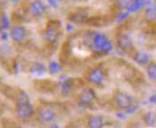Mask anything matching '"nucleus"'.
<instances>
[{"instance_id":"f257e3e1","label":"nucleus","mask_w":156,"mask_h":128,"mask_svg":"<svg viewBox=\"0 0 156 128\" xmlns=\"http://www.w3.org/2000/svg\"><path fill=\"white\" fill-rule=\"evenodd\" d=\"M115 104L117 105V107L121 109H127L128 107H130L133 105V99L130 95H128L127 93L120 92L118 93L114 99Z\"/></svg>"},{"instance_id":"f03ea898","label":"nucleus","mask_w":156,"mask_h":128,"mask_svg":"<svg viewBox=\"0 0 156 128\" xmlns=\"http://www.w3.org/2000/svg\"><path fill=\"white\" fill-rule=\"evenodd\" d=\"M16 115L20 119H28L34 114V107L30 102H21L16 105Z\"/></svg>"},{"instance_id":"7ed1b4c3","label":"nucleus","mask_w":156,"mask_h":128,"mask_svg":"<svg viewBox=\"0 0 156 128\" xmlns=\"http://www.w3.org/2000/svg\"><path fill=\"white\" fill-rule=\"evenodd\" d=\"M95 98H96V95H95V92L93 91V89L85 88L80 93L79 102L81 106H88L94 102Z\"/></svg>"},{"instance_id":"20e7f679","label":"nucleus","mask_w":156,"mask_h":128,"mask_svg":"<svg viewBox=\"0 0 156 128\" xmlns=\"http://www.w3.org/2000/svg\"><path fill=\"white\" fill-rule=\"evenodd\" d=\"M10 36L15 42H22L26 37V29L23 26H13L11 29Z\"/></svg>"},{"instance_id":"39448f33","label":"nucleus","mask_w":156,"mask_h":128,"mask_svg":"<svg viewBox=\"0 0 156 128\" xmlns=\"http://www.w3.org/2000/svg\"><path fill=\"white\" fill-rule=\"evenodd\" d=\"M56 117H57V115H56L55 111L50 108H43L39 111V114H38L39 119L45 123H53L54 120L56 119Z\"/></svg>"},{"instance_id":"423d86ee","label":"nucleus","mask_w":156,"mask_h":128,"mask_svg":"<svg viewBox=\"0 0 156 128\" xmlns=\"http://www.w3.org/2000/svg\"><path fill=\"white\" fill-rule=\"evenodd\" d=\"M87 79L88 81L93 83V84H101L103 83L104 79H105V77H104V74L101 72L100 69H93L89 72L88 74V77H87Z\"/></svg>"},{"instance_id":"0eeeda50","label":"nucleus","mask_w":156,"mask_h":128,"mask_svg":"<svg viewBox=\"0 0 156 128\" xmlns=\"http://www.w3.org/2000/svg\"><path fill=\"white\" fill-rule=\"evenodd\" d=\"M30 12L34 16H41L45 12V6L40 0H35L30 4Z\"/></svg>"},{"instance_id":"6e6552de","label":"nucleus","mask_w":156,"mask_h":128,"mask_svg":"<svg viewBox=\"0 0 156 128\" xmlns=\"http://www.w3.org/2000/svg\"><path fill=\"white\" fill-rule=\"evenodd\" d=\"M117 44L122 50L130 51L133 47V43L131 38L126 35H121L117 38Z\"/></svg>"},{"instance_id":"1a4fd4ad","label":"nucleus","mask_w":156,"mask_h":128,"mask_svg":"<svg viewBox=\"0 0 156 128\" xmlns=\"http://www.w3.org/2000/svg\"><path fill=\"white\" fill-rule=\"evenodd\" d=\"M106 40H107V38L105 37V35H103V33H94L93 36H92V44H93V47L96 50L101 51V47L104 46V44L105 43Z\"/></svg>"},{"instance_id":"9d476101","label":"nucleus","mask_w":156,"mask_h":128,"mask_svg":"<svg viewBox=\"0 0 156 128\" xmlns=\"http://www.w3.org/2000/svg\"><path fill=\"white\" fill-rule=\"evenodd\" d=\"M46 73L45 66L40 62H35L30 68V74L36 77H41Z\"/></svg>"},{"instance_id":"9b49d317","label":"nucleus","mask_w":156,"mask_h":128,"mask_svg":"<svg viewBox=\"0 0 156 128\" xmlns=\"http://www.w3.org/2000/svg\"><path fill=\"white\" fill-rule=\"evenodd\" d=\"M45 40L49 42H54L56 41L58 39V32L56 28H54L52 26H49L48 28H47L44 32V35H43Z\"/></svg>"},{"instance_id":"f8f14e48","label":"nucleus","mask_w":156,"mask_h":128,"mask_svg":"<svg viewBox=\"0 0 156 128\" xmlns=\"http://www.w3.org/2000/svg\"><path fill=\"white\" fill-rule=\"evenodd\" d=\"M104 119L101 116H91L88 119V126L91 128H101L104 126Z\"/></svg>"},{"instance_id":"ddd939ff","label":"nucleus","mask_w":156,"mask_h":128,"mask_svg":"<svg viewBox=\"0 0 156 128\" xmlns=\"http://www.w3.org/2000/svg\"><path fill=\"white\" fill-rule=\"evenodd\" d=\"M148 60H150V57L145 52H137L134 56V61L142 66L146 65L148 62Z\"/></svg>"},{"instance_id":"4468645a","label":"nucleus","mask_w":156,"mask_h":128,"mask_svg":"<svg viewBox=\"0 0 156 128\" xmlns=\"http://www.w3.org/2000/svg\"><path fill=\"white\" fill-rule=\"evenodd\" d=\"M145 2H146V0H132L130 4L128 5V7L126 8V10L128 12H136L145 4Z\"/></svg>"},{"instance_id":"2eb2a0df","label":"nucleus","mask_w":156,"mask_h":128,"mask_svg":"<svg viewBox=\"0 0 156 128\" xmlns=\"http://www.w3.org/2000/svg\"><path fill=\"white\" fill-rule=\"evenodd\" d=\"M146 71L148 78L152 80H156V63H150Z\"/></svg>"},{"instance_id":"dca6fc26","label":"nucleus","mask_w":156,"mask_h":128,"mask_svg":"<svg viewBox=\"0 0 156 128\" xmlns=\"http://www.w3.org/2000/svg\"><path fill=\"white\" fill-rule=\"evenodd\" d=\"M60 70H62V67L57 62V61H51L49 63V72L52 74V75H56V74L59 73Z\"/></svg>"},{"instance_id":"f3484780","label":"nucleus","mask_w":156,"mask_h":128,"mask_svg":"<svg viewBox=\"0 0 156 128\" xmlns=\"http://www.w3.org/2000/svg\"><path fill=\"white\" fill-rule=\"evenodd\" d=\"M144 120L145 123L148 125H153L155 123V120H156V117L153 113L151 112H147L146 115L144 116Z\"/></svg>"},{"instance_id":"a211bd4d","label":"nucleus","mask_w":156,"mask_h":128,"mask_svg":"<svg viewBox=\"0 0 156 128\" xmlns=\"http://www.w3.org/2000/svg\"><path fill=\"white\" fill-rule=\"evenodd\" d=\"M17 103H21V102H30V99L28 95L25 92H19L17 94Z\"/></svg>"},{"instance_id":"6ab92c4d","label":"nucleus","mask_w":156,"mask_h":128,"mask_svg":"<svg viewBox=\"0 0 156 128\" xmlns=\"http://www.w3.org/2000/svg\"><path fill=\"white\" fill-rule=\"evenodd\" d=\"M72 88V84L69 79H65L64 81L62 83V91L63 94H67Z\"/></svg>"},{"instance_id":"aec40b11","label":"nucleus","mask_w":156,"mask_h":128,"mask_svg":"<svg viewBox=\"0 0 156 128\" xmlns=\"http://www.w3.org/2000/svg\"><path fill=\"white\" fill-rule=\"evenodd\" d=\"M84 16L81 13H73V17H70V19L72 20L73 22L76 23H80V22H83L84 20Z\"/></svg>"},{"instance_id":"412c9836","label":"nucleus","mask_w":156,"mask_h":128,"mask_svg":"<svg viewBox=\"0 0 156 128\" xmlns=\"http://www.w3.org/2000/svg\"><path fill=\"white\" fill-rule=\"evenodd\" d=\"M132 0H116L117 6L120 9H126Z\"/></svg>"},{"instance_id":"4be33fe9","label":"nucleus","mask_w":156,"mask_h":128,"mask_svg":"<svg viewBox=\"0 0 156 128\" xmlns=\"http://www.w3.org/2000/svg\"><path fill=\"white\" fill-rule=\"evenodd\" d=\"M0 22H1V24H2L3 30H7L10 27V20H9V17L6 15L2 16L1 19H0Z\"/></svg>"},{"instance_id":"5701e85b","label":"nucleus","mask_w":156,"mask_h":128,"mask_svg":"<svg viewBox=\"0 0 156 128\" xmlns=\"http://www.w3.org/2000/svg\"><path fill=\"white\" fill-rule=\"evenodd\" d=\"M146 17L147 20H153L156 17V11L150 8L146 11Z\"/></svg>"},{"instance_id":"b1692460","label":"nucleus","mask_w":156,"mask_h":128,"mask_svg":"<svg viewBox=\"0 0 156 128\" xmlns=\"http://www.w3.org/2000/svg\"><path fill=\"white\" fill-rule=\"evenodd\" d=\"M127 16H128V13L127 12H121L120 13V15L118 16V20H119V21H121V20H124L126 17H127Z\"/></svg>"},{"instance_id":"393cba45","label":"nucleus","mask_w":156,"mask_h":128,"mask_svg":"<svg viewBox=\"0 0 156 128\" xmlns=\"http://www.w3.org/2000/svg\"><path fill=\"white\" fill-rule=\"evenodd\" d=\"M8 33H6V32H3L2 33H1V39L2 40H7L8 39Z\"/></svg>"},{"instance_id":"a878e982","label":"nucleus","mask_w":156,"mask_h":128,"mask_svg":"<svg viewBox=\"0 0 156 128\" xmlns=\"http://www.w3.org/2000/svg\"><path fill=\"white\" fill-rule=\"evenodd\" d=\"M2 30H3V27H2V24H1V22H0V33L2 32Z\"/></svg>"},{"instance_id":"bb28decb","label":"nucleus","mask_w":156,"mask_h":128,"mask_svg":"<svg viewBox=\"0 0 156 128\" xmlns=\"http://www.w3.org/2000/svg\"><path fill=\"white\" fill-rule=\"evenodd\" d=\"M56 1H57V2H58V3H60V2H62L63 0H56Z\"/></svg>"},{"instance_id":"cd10ccee","label":"nucleus","mask_w":156,"mask_h":128,"mask_svg":"<svg viewBox=\"0 0 156 128\" xmlns=\"http://www.w3.org/2000/svg\"><path fill=\"white\" fill-rule=\"evenodd\" d=\"M6 0H0V3H4Z\"/></svg>"},{"instance_id":"c85d7f7f","label":"nucleus","mask_w":156,"mask_h":128,"mask_svg":"<svg viewBox=\"0 0 156 128\" xmlns=\"http://www.w3.org/2000/svg\"><path fill=\"white\" fill-rule=\"evenodd\" d=\"M12 1H16V0H12Z\"/></svg>"},{"instance_id":"c756f323","label":"nucleus","mask_w":156,"mask_h":128,"mask_svg":"<svg viewBox=\"0 0 156 128\" xmlns=\"http://www.w3.org/2000/svg\"><path fill=\"white\" fill-rule=\"evenodd\" d=\"M155 11H156V6H155Z\"/></svg>"}]
</instances>
